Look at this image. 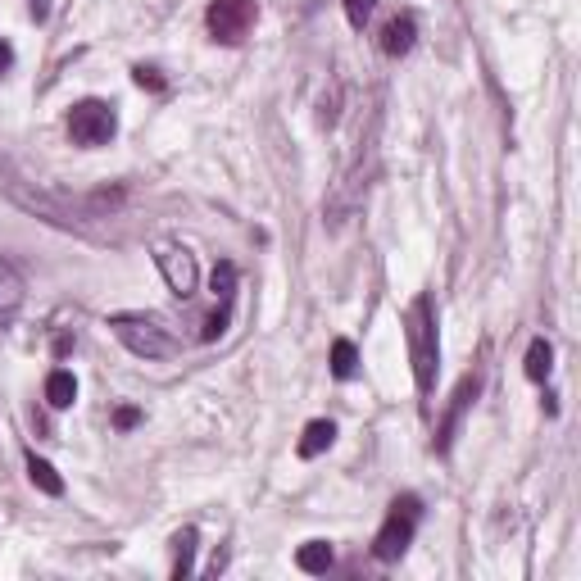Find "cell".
<instances>
[{
    "mask_svg": "<svg viewBox=\"0 0 581 581\" xmlns=\"http://www.w3.org/2000/svg\"><path fill=\"white\" fill-rule=\"evenodd\" d=\"M404 341H409V364H414V382L418 395H432L436 386V314H432V296H418L404 314Z\"/></svg>",
    "mask_w": 581,
    "mask_h": 581,
    "instance_id": "1",
    "label": "cell"
},
{
    "mask_svg": "<svg viewBox=\"0 0 581 581\" xmlns=\"http://www.w3.org/2000/svg\"><path fill=\"white\" fill-rule=\"evenodd\" d=\"M109 327H114V336L141 359H173L182 350V341L173 336V327L155 314H114Z\"/></svg>",
    "mask_w": 581,
    "mask_h": 581,
    "instance_id": "2",
    "label": "cell"
},
{
    "mask_svg": "<svg viewBox=\"0 0 581 581\" xmlns=\"http://www.w3.org/2000/svg\"><path fill=\"white\" fill-rule=\"evenodd\" d=\"M418 518H423V504H418V495H400V500L391 504V513H386L382 532L373 536V554H377V559H382V563L404 559V550L414 545Z\"/></svg>",
    "mask_w": 581,
    "mask_h": 581,
    "instance_id": "3",
    "label": "cell"
},
{
    "mask_svg": "<svg viewBox=\"0 0 581 581\" xmlns=\"http://www.w3.org/2000/svg\"><path fill=\"white\" fill-rule=\"evenodd\" d=\"M255 19H259L255 0H214V5H209V14H205L214 41H223V46L246 41V32L255 28Z\"/></svg>",
    "mask_w": 581,
    "mask_h": 581,
    "instance_id": "4",
    "label": "cell"
},
{
    "mask_svg": "<svg viewBox=\"0 0 581 581\" xmlns=\"http://www.w3.org/2000/svg\"><path fill=\"white\" fill-rule=\"evenodd\" d=\"M114 128H119V119H114V109L105 100H82L69 114V137L78 146H105L114 137Z\"/></svg>",
    "mask_w": 581,
    "mask_h": 581,
    "instance_id": "5",
    "label": "cell"
},
{
    "mask_svg": "<svg viewBox=\"0 0 581 581\" xmlns=\"http://www.w3.org/2000/svg\"><path fill=\"white\" fill-rule=\"evenodd\" d=\"M155 264H159V273H164V282H168V291H173V296H182V300L196 296L200 273H196V255H191L187 246L159 241V246H155Z\"/></svg>",
    "mask_w": 581,
    "mask_h": 581,
    "instance_id": "6",
    "label": "cell"
},
{
    "mask_svg": "<svg viewBox=\"0 0 581 581\" xmlns=\"http://www.w3.org/2000/svg\"><path fill=\"white\" fill-rule=\"evenodd\" d=\"M414 41H418V23H414V14H395V19L382 28V50L391 55V60L409 55V50H414Z\"/></svg>",
    "mask_w": 581,
    "mask_h": 581,
    "instance_id": "7",
    "label": "cell"
},
{
    "mask_svg": "<svg viewBox=\"0 0 581 581\" xmlns=\"http://www.w3.org/2000/svg\"><path fill=\"white\" fill-rule=\"evenodd\" d=\"M332 441H336V423L332 418H314V423L305 427V436H300V459H318L323 450H332Z\"/></svg>",
    "mask_w": 581,
    "mask_h": 581,
    "instance_id": "8",
    "label": "cell"
},
{
    "mask_svg": "<svg viewBox=\"0 0 581 581\" xmlns=\"http://www.w3.org/2000/svg\"><path fill=\"white\" fill-rule=\"evenodd\" d=\"M477 377H463L459 382V391H454V409H450V418H445V427H441V450H450V441H454V427H459V418H463V409L473 404V395H477Z\"/></svg>",
    "mask_w": 581,
    "mask_h": 581,
    "instance_id": "9",
    "label": "cell"
},
{
    "mask_svg": "<svg viewBox=\"0 0 581 581\" xmlns=\"http://www.w3.org/2000/svg\"><path fill=\"white\" fill-rule=\"evenodd\" d=\"M46 400H50V409H69V404L78 400V377H73L69 368H55V373L46 377Z\"/></svg>",
    "mask_w": 581,
    "mask_h": 581,
    "instance_id": "10",
    "label": "cell"
},
{
    "mask_svg": "<svg viewBox=\"0 0 581 581\" xmlns=\"http://www.w3.org/2000/svg\"><path fill=\"white\" fill-rule=\"evenodd\" d=\"M332 559H336V554H332V545H327V541H309V545H300V550H296V568L309 572V577H323V572L332 568Z\"/></svg>",
    "mask_w": 581,
    "mask_h": 581,
    "instance_id": "11",
    "label": "cell"
},
{
    "mask_svg": "<svg viewBox=\"0 0 581 581\" xmlns=\"http://www.w3.org/2000/svg\"><path fill=\"white\" fill-rule=\"evenodd\" d=\"M19 305H23V277L0 259V318H10Z\"/></svg>",
    "mask_w": 581,
    "mask_h": 581,
    "instance_id": "12",
    "label": "cell"
},
{
    "mask_svg": "<svg viewBox=\"0 0 581 581\" xmlns=\"http://www.w3.org/2000/svg\"><path fill=\"white\" fill-rule=\"evenodd\" d=\"M191 559H196V527H182L173 536V577H191Z\"/></svg>",
    "mask_w": 581,
    "mask_h": 581,
    "instance_id": "13",
    "label": "cell"
},
{
    "mask_svg": "<svg viewBox=\"0 0 581 581\" xmlns=\"http://www.w3.org/2000/svg\"><path fill=\"white\" fill-rule=\"evenodd\" d=\"M522 368H527V377H532V382H545V377H550V368H554V345L545 341V336H536Z\"/></svg>",
    "mask_w": 581,
    "mask_h": 581,
    "instance_id": "14",
    "label": "cell"
},
{
    "mask_svg": "<svg viewBox=\"0 0 581 581\" xmlns=\"http://www.w3.org/2000/svg\"><path fill=\"white\" fill-rule=\"evenodd\" d=\"M359 373V350L355 341H332V377H341V382H350V377Z\"/></svg>",
    "mask_w": 581,
    "mask_h": 581,
    "instance_id": "15",
    "label": "cell"
},
{
    "mask_svg": "<svg viewBox=\"0 0 581 581\" xmlns=\"http://www.w3.org/2000/svg\"><path fill=\"white\" fill-rule=\"evenodd\" d=\"M28 477H32V486H37V491H46V495H64L60 473H55V468H50L46 459H37V454H28Z\"/></svg>",
    "mask_w": 581,
    "mask_h": 581,
    "instance_id": "16",
    "label": "cell"
},
{
    "mask_svg": "<svg viewBox=\"0 0 581 581\" xmlns=\"http://www.w3.org/2000/svg\"><path fill=\"white\" fill-rule=\"evenodd\" d=\"M214 296H218V305H232V296H237V264H218L214 268Z\"/></svg>",
    "mask_w": 581,
    "mask_h": 581,
    "instance_id": "17",
    "label": "cell"
},
{
    "mask_svg": "<svg viewBox=\"0 0 581 581\" xmlns=\"http://www.w3.org/2000/svg\"><path fill=\"white\" fill-rule=\"evenodd\" d=\"M345 5V19L355 23V28H364L368 19H373V10H377V0H341Z\"/></svg>",
    "mask_w": 581,
    "mask_h": 581,
    "instance_id": "18",
    "label": "cell"
},
{
    "mask_svg": "<svg viewBox=\"0 0 581 581\" xmlns=\"http://www.w3.org/2000/svg\"><path fill=\"white\" fill-rule=\"evenodd\" d=\"M132 78H137V87H146V91H164V73L150 69V64H137V69H132Z\"/></svg>",
    "mask_w": 581,
    "mask_h": 581,
    "instance_id": "19",
    "label": "cell"
},
{
    "mask_svg": "<svg viewBox=\"0 0 581 581\" xmlns=\"http://www.w3.org/2000/svg\"><path fill=\"white\" fill-rule=\"evenodd\" d=\"M137 423H141V409H137V404H123L119 414H114V427H119V432H132Z\"/></svg>",
    "mask_w": 581,
    "mask_h": 581,
    "instance_id": "20",
    "label": "cell"
},
{
    "mask_svg": "<svg viewBox=\"0 0 581 581\" xmlns=\"http://www.w3.org/2000/svg\"><path fill=\"white\" fill-rule=\"evenodd\" d=\"M10 64H14V46L0 37V73H10Z\"/></svg>",
    "mask_w": 581,
    "mask_h": 581,
    "instance_id": "21",
    "label": "cell"
},
{
    "mask_svg": "<svg viewBox=\"0 0 581 581\" xmlns=\"http://www.w3.org/2000/svg\"><path fill=\"white\" fill-rule=\"evenodd\" d=\"M50 14V0H32V19H46Z\"/></svg>",
    "mask_w": 581,
    "mask_h": 581,
    "instance_id": "22",
    "label": "cell"
}]
</instances>
